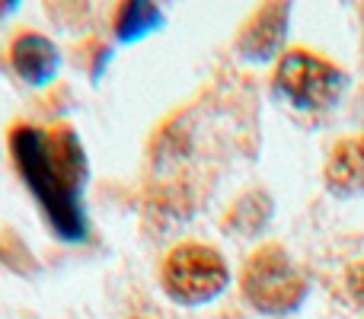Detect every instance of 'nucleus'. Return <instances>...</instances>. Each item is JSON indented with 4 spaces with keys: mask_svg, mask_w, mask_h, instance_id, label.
Listing matches in <instances>:
<instances>
[{
    "mask_svg": "<svg viewBox=\"0 0 364 319\" xmlns=\"http://www.w3.org/2000/svg\"><path fill=\"white\" fill-rule=\"evenodd\" d=\"M10 153L51 233L64 243H83L90 237V160L74 128L19 125L10 131Z\"/></svg>",
    "mask_w": 364,
    "mask_h": 319,
    "instance_id": "nucleus-1",
    "label": "nucleus"
},
{
    "mask_svg": "<svg viewBox=\"0 0 364 319\" xmlns=\"http://www.w3.org/2000/svg\"><path fill=\"white\" fill-rule=\"evenodd\" d=\"M243 297L262 316H291L307 301V278L294 265V259L275 243H265L246 259L240 278Z\"/></svg>",
    "mask_w": 364,
    "mask_h": 319,
    "instance_id": "nucleus-2",
    "label": "nucleus"
},
{
    "mask_svg": "<svg viewBox=\"0 0 364 319\" xmlns=\"http://www.w3.org/2000/svg\"><path fill=\"white\" fill-rule=\"evenodd\" d=\"M348 74L307 48L288 51L275 70V93L301 112H329L348 90Z\"/></svg>",
    "mask_w": 364,
    "mask_h": 319,
    "instance_id": "nucleus-3",
    "label": "nucleus"
},
{
    "mask_svg": "<svg viewBox=\"0 0 364 319\" xmlns=\"http://www.w3.org/2000/svg\"><path fill=\"white\" fill-rule=\"evenodd\" d=\"M160 281L170 301L182 307H205L218 301L230 284V269L224 256L211 246L201 243H182L164 259Z\"/></svg>",
    "mask_w": 364,
    "mask_h": 319,
    "instance_id": "nucleus-4",
    "label": "nucleus"
},
{
    "mask_svg": "<svg viewBox=\"0 0 364 319\" xmlns=\"http://www.w3.org/2000/svg\"><path fill=\"white\" fill-rule=\"evenodd\" d=\"M291 26V4H265L243 26L237 38V55L250 64H269L282 51Z\"/></svg>",
    "mask_w": 364,
    "mask_h": 319,
    "instance_id": "nucleus-5",
    "label": "nucleus"
},
{
    "mask_svg": "<svg viewBox=\"0 0 364 319\" xmlns=\"http://www.w3.org/2000/svg\"><path fill=\"white\" fill-rule=\"evenodd\" d=\"M10 64L23 83L42 90L61 70V51H58V45L51 38L38 36V32H23L10 48Z\"/></svg>",
    "mask_w": 364,
    "mask_h": 319,
    "instance_id": "nucleus-6",
    "label": "nucleus"
},
{
    "mask_svg": "<svg viewBox=\"0 0 364 319\" xmlns=\"http://www.w3.org/2000/svg\"><path fill=\"white\" fill-rule=\"evenodd\" d=\"M323 182L339 198H358L364 195V134L346 138L333 147L323 169Z\"/></svg>",
    "mask_w": 364,
    "mask_h": 319,
    "instance_id": "nucleus-7",
    "label": "nucleus"
},
{
    "mask_svg": "<svg viewBox=\"0 0 364 319\" xmlns=\"http://www.w3.org/2000/svg\"><path fill=\"white\" fill-rule=\"evenodd\" d=\"M272 214H275L272 195L262 192V188H252V192L240 195V198L233 201V207L224 217V230L230 233V237H240V239L259 237V233L269 227Z\"/></svg>",
    "mask_w": 364,
    "mask_h": 319,
    "instance_id": "nucleus-8",
    "label": "nucleus"
},
{
    "mask_svg": "<svg viewBox=\"0 0 364 319\" xmlns=\"http://www.w3.org/2000/svg\"><path fill=\"white\" fill-rule=\"evenodd\" d=\"M166 26V13L160 4L151 0H128L115 13V38L119 42H138V38L154 36Z\"/></svg>",
    "mask_w": 364,
    "mask_h": 319,
    "instance_id": "nucleus-9",
    "label": "nucleus"
},
{
    "mask_svg": "<svg viewBox=\"0 0 364 319\" xmlns=\"http://www.w3.org/2000/svg\"><path fill=\"white\" fill-rule=\"evenodd\" d=\"M352 294H355V301H361L364 303V265H358V269L352 271Z\"/></svg>",
    "mask_w": 364,
    "mask_h": 319,
    "instance_id": "nucleus-10",
    "label": "nucleus"
}]
</instances>
